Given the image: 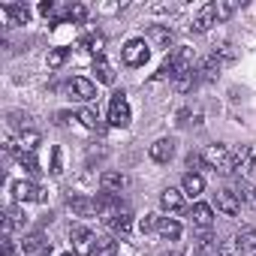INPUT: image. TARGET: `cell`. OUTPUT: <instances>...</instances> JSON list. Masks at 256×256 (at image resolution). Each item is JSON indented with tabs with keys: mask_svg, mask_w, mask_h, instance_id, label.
Returning a JSON list of instances; mask_svg holds the SVG:
<instances>
[{
	"mask_svg": "<svg viewBox=\"0 0 256 256\" xmlns=\"http://www.w3.org/2000/svg\"><path fill=\"white\" fill-rule=\"evenodd\" d=\"M235 244H238V250L247 256V253H256V229L253 226H244V229H238V235H235Z\"/></svg>",
	"mask_w": 256,
	"mask_h": 256,
	"instance_id": "ffe728a7",
	"label": "cell"
},
{
	"mask_svg": "<svg viewBox=\"0 0 256 256\" xmlns=\"http://www.w3.org/2000/svg\"><path fill=\"white\" fill-rule=\"evenodd\" d=\"M46 244H48V241H46V235H42V232H30V235H24L22 250H24V253H40Z\"/></svg>",
	"mask_w": 256,
	"mask_h": 256,
	"instance_id": "d4e9b609",
	"label": "cell"
},
{
	"mask_svg": "<svg viewBox=\"0 0 256 256\" xmlns=\"http://www.w3.org/2000/svg\"><path fill=\"white\" fill-rule=\"evenodd\" d=\"M48 172H52V175H60V148H58V145L52 148V169H48Z\"/></svg>",
	"mask_w": 256,
	"mask_h": 256,
	"instance_id": "d590c367",
	"label": "cell"
},
{
	"mask_svg": "<svg viewBox=\"0 0 256 256\" xmlns=\"http://www.w3.org/2000/svg\"><path fill=\"white\" fill-rule=\"evenodd\" d=\"M94 256H118V241L112 235H100L96 247H94Z\"/></svg>",
	"mask_w": 256,
	"mask_h": 256,
	"instance_id": "603a6c76",
	"label": "cell"
},
{
	"mask_svg": "<svg viewBox=\"0 0 256 256\" xmlns=\"http://www.w3.org/2000/svg\"><path fill=\"white\" fill-rule=\"evenodd\" d=\"M94 76H96L100 84H114V70H112V64L106 58H96L94 60Z\"/></svg>",
	"mask_w": 256,
	"mask_h": 256,
	"instance_id": "7402d4cb",
	"label": "cell"
},
{
	"mask_svg": "<svg viewBox=\"0 0 256 256\" xmlns=\"http://www.w3.org/2000/svg\"><path fill=\"white\" fill-rule=\"evenodd\" d=\"M70 58V48H52L48 52V58H46V64L52 66V70H58V66H64V60Z\"/></svg>",
	"mask_w": 256,
	"mask_h": 256,
	"instance_id": "f1b7e54d",
	"label": "cell"
},
{
	"mask_svg": "<svg viewBox=\"0 0 256 256\" xmlns=\"http://www.w3.org/2000/svg\"><path fill=\"white\" fill-rule=\"evenodd\" d=\"M157 235H160L163 241H178V238H181V223H178L175 217H160V220H157Z\"/></svg>",
	"mask_w": 256,
	"mask_h": 256,
	"instance_id": "d6986e66",
	"label": "cell"
},
{
	"mask_svg": "<svg viewBox=\"0 0 256 256\" xmlns=\"http://www.w3.org/2000/svg\"><path fill=\"white\" fill-rule=\"evenodd\" d=\"M253 256H256V253H253Z\"/></svg>",
	"mask_w": 256,
	"mask_h": 256,
	"instance_id": "60d3db41",
	"label": "cell"
},
{
	"mask_svg": "<svg viewBox=\"0 0 256 256\" xmlns=\"http://www.w3.org/2000/svg\"><path fill=\"white\" fill-rule=\"evenodd\" d=\"M120 58L126 66H145L148 58H151V46L145 40H130L124 48H120Z\"/></svg>",
	"mask_w": 256,
	"mask_h": 256,
	"instance_id": "7a4b0ae2",
	"label": "cell"
},
{
	"mask_svg": "<svg viewBox=\"0 0 256 256\" xmlns=\"http://www.w3.org/2000/svg\"><path fill=\"white\" fill-rule=\"evenodd\" d=\"M108 229H112V235L126 238V235H130V229H133V211H130V208H120V211L114 214V220L108 223Z\"/></svg>",
	"mask_w": 256,
	"mask_h": 256,
	"instance_id": "2e32d148",
	"label": "cell"
},
{
	"mask_svg": "<svg viewBox=\"0 0 256 256\" xmlns=\"http://www.w3.org/2000/svg\"><path fill=\"white\" fill-rule=\"evenodd\" d=\"M66 208H70L76 217H94V214H96V199L76 193V196H70V199H66Z\"/></svg>",
	"mask_w": 256,
	"mask_h": 256,
	"instance_id": "4fadbf2b",
	"label": "cell"
},
{
	"mask_svg": "<svg viewBox=\"0 0 256 256\" xmlns=\"http://www.w3.org/2000/svg\"><path fill=\"white\" fill-rule=\"evenodd\" d=\"M84 16H88V6H84V4L66 6V18H70V22H84Z\"/></svg>",
	"mask_w": 256,
	"mask_h": 256,
	"instance_id": "4dcf8cb0",
	"label": "cell"
},
{
	"mask_svg": "<svg viewBox=\"0 0 256 256\" xmlns=\"http://www.w3.org/2000/svg\"><path fill=\"white\" fill-rule=\"evenodd\" d=\"M181 190H184V196L199 199V196H202V190H205V178H202L199 172H187V175L181 178Z\"/></svg>",
	"mask_w": 256,
	"mask_h": 256,
	"instance_id": "ac0fdd59",
	"label": "cell"
},
{
	"mask_svg": "<svg viewBox=\"0 0 256 256\" xmlns=\"http://www.w3.org/2000/svg\"><path fill=\"white\" fill-rule=\"evenodd\" d=\"M4 256H16V241H12V235H4Z\"/></svg>",
	"mask_w": 256,
	"mask_h": 256,
	"instance_id": "8d00e7d4",
	"label": "cell"
},
{
	"mask_svg": "<svg viewBox=\"0 0 256 256\" xmlns=\"http://www.w3.org/2000/svg\"><path fill=\"white\" fill-rule=\"evenodd\" d=\"M124 205H120V196L118 193H96V217L108 226L112 220H114V214L120 211Z\"/></svg>",
	"mask_w": 256,
	"mask_h": 256,
	"instance_id": "5b68a950",
	"label": "cell"
},
{
	"mask_svg": "<svg viewBox=\"0 0 256 256\" xmlns=\"http://www.w3.org/2000/svg\"><path fill=\"white\" fill-rule=\"evenodd\" d=\"M76 118L88 126V130H100V118H96V112H94V108H82Z\"/></svg>",
	"mask_w": 256,
	"mask_h": 256,
	"instance_id": "f546056e",
	"label": "cell"
},
{
	"mask_svg": "<svg viewBox=\"0 0 256 256\" xmlns=\"http://www.w3.org/2000/svg\"><path fill=\"white\" fill-rule=\"evenodd\" d=\"M102 46H106V40H102L100 34H90V36L82 40V48H88V52L96 54V58H102Z\"/></svg>",
	"mask_w": 256,
	"mask_h": 256,
	"instance_id": "484cf974",
	"label": "cell"
},
{
	"mask_svg": "<svg viewBox=\"0 0 256 256\" xmlns=\"http://www.w3.org/2000/svg\"><path fill=\"white\" fill-rule=\"evenodd\" d=\"M160 208L166 214H181L184 211V190H175V187H166L160 193Z\"/></svg>",
	"mask_w": 256,
	"mask_h": 256,
	"instance_id": "7c38bea8",
	"label": "cell"
},
{
	"mask_svg": "<svg viewBox=\"0 0 256 256\" xmlns=\"http://www.w3.org/2000/svg\"><path fill=\"white\" fill-rule=\"evenodd\" d=\"M217 256H244V253L238 250V244H235V241H223V244L217 247Z\"/></svg>",
	"mask_w": 256,
	"mask_h": 256,
	"instance_id": "836d02e7",
	"label": "cell"
},
{
	"mask_svg": "<svg viewBox=\"0 0 256 256\" xmlns=\"http://www.w3.org/2000/svg\"><path fill=\"white\" fill-rule=\"evenodd\" d=\"M235 10H238V4H235V0H217V4H214L217 22H220V18H229V16H232Z\"/></svg>",
	"mask_w": 256,
	"mask_h": 256,
	"instance_id": "83f0119b",
	"label": "cell"
},
{
	"mask_svg": "<svg viewBox=\"0 0 256 256\" xmlns=\"http://www.w3.org/2000/svg\"><path fill=\"white\" fill-rule=\"evenodd\" d=\"M66 94H70L72 100H78V102H90V100L96 96V88H94V82H88V78L76 76V78H70V82H66Z\"/></svg>",
	"mask_w": 256,
	"mask_h": 256,
	"instance_id": "8992f818",
	"label": "cell"
},
{
	"mask_svg": "<svg viewBox=\"0 0 256 256\" xmlns=\"http://www.w3.org/2000/svg\"><path fill=\"white\" fill-rule=\"evenodd\" d=\"M157 220H160V217H154V214H145V217L139 220V229H142V232H154V229H157Z\"/></svg>",
	"mask_w": 256,
	"mask_h": 256,
	"instance_id": "e575fe53",
	"label": "cell"
},
{
	"mask_svg": "<svg viewBox=\"0 0 256 256\" xmlns=\"http://www.w3.org/2000/svg\"><path fill=\"white\" fill-rule=\"evenodd\" d=\"M211 247H214V235H211V229L199 232V235H196V250H211Z\"/></svg>",
	"mask_w": 256,
	"mask_h": 256,
	"instance_id": "d6a6232c",
	"label": "cell"
},
{
	"mask_svg": "<svg viewBox=\"0 0 256 256\" xmlns=\"http://www.w3.org/2000/svg\"><path fill=\"white\" fill-rule=\"evenodd\" d=\"M4 12L10 16V24H28L30 22V10L24 4H4Z\"/></svg>",
	"mask_w": 256,
	"mask_h": 256,
	"instance_id": "44dd1931",
	"label": "cell"
},
{
	"mask_svg": "<svg viewBox=\"0 0 256 256\" xmlns=\"http://www.w3.org/2000/svg\"><path fill=\"white\" fill-rule=\"evenodd\" d=\"M12 193H16V199H22V202H46V190H42L40 184H34V181H18V184L12 187Z\"/></svg>",
	"mask_w": 256,
	"mask_h": 256,
	"instance_id": "8fae6325",
	"label": "cell"
},
{
	"mask_svg": "<svg viewBox=\"0 0 256 256\" xmlns=\"http://www.w3.org/2000/svg\"><path fill=\"white\" fill-rule=\"evenodd\" d=\"M126 175L120 172V169H106L102 175H100V187H102V193H120V190H126Z\"/></svg>",
	"mask_w": 256,
	"mask_h": 256,
	"instance_id": "9c48e42d",
	"label": "cell"
},
{
	"mask_svg": "<svg viewBox=\"0 0 256 256\" xmlns=\"http://www.w3.org/2000/svg\"><path fill=\"white\" fill-rule=\"evenodd\" d=\"M232 193L238 196V202H241V205H250V208H256V187H253L250 181H244V178H235V181H232Z\"/></svg>",
	"mask_w": 256,
	"mask_h": 256,
	"instance_id": "e0dca14e",
	"label": "cell"
},
{
	"mask_svg": "<svg viewBox=\"0 0 256 256\" xmlns=\"http://www.w3.org/2000/svg\"><path fill=\"white\" fill-rule=\"evenodd\" d=\"M202 163H205V160H202V154H190V157H187V166H190L193 172H196V166H202Z\"/></svg>",
	"mask_w": 256,
	"mask_h": 256,
	"instance_id": "74e56055",
	"label": "cell"
},
{
	"mask_svg": "<svg viewBox=\"0 0 256 256\" xmlns=\"http://www.w3.org/2000/svg\"><path fill=\"white\" fill-rule=\"evenodd\" d=\"M70 241H72V250H76L78 256H94L96 235H94L88 226H70Z\"/></svg>",
	"mask_w": 256,
	"mask_h": 256,
	"instance_id": "277c9868",
	"label": "cell"
},
{
	"mask_svg": "<svg viewBox=\"0 0 256 256\" xmlns=\"http://www.w3.org/2000/svg\"><path fill=\"white\" fill-rule=\"evenodd\" d=\"M211 24H217V12H214V4L202 6V10L193 16V22L187 24V30H190V34H208V30H211Z\"/></svg>",
	"mask_w": 256,
	"mask_h": 256,
	"instance_id": "52a82bcc",
	"label": "cell"
},
{
	"mask_svg": "<svg viewBox=\"0 0 256 256\" xmlns=\"http://www.w3.org/2000/svg\"><path fill=\"white\" fill-rule=\"evenodd\" d=\"M175 139L172 136H163V139H157L151 148H148V157L154 160V163H169L172 157H175Z\"/></svg>",
	"mask_w": 256,
	"mask_h": 256,
	"instance_id": "ba28073f",
	"label": "cell"
},
{
	"mask_svg": "<svg viewBox=\"0 0 256 256\" xmlns=\"http://www.w3.org/2000/svg\"><path fill=\"white\" fill-rule=\"evenodd\" d=\"M28 120H30L28 114H22V112H10V126H12V130H22V133H24V130H28Z\"/></svg>",
	"mask_w": 256,
	"mask_h": 256,
	"instance_id": "1f68e13d",
	"label": "cell"
},
{
	"mask_svg": "<svg viewBox=\"0 0 256 256\" xmlns=\"http://www.w3.org/2000/svg\"><path fill=\"white\" fill-rule=\"evenodd\" d=\"M148 42H151L154 48L169 52V48L175 46V36H172V30H169L166 24H151V28H148Z\"/></svg>",
	"mask_w": 256,
	"mask_h": 256,
	"instance_id": "30bf717a",
	"label": "cell"
},
{
	"mask_svg": "<svg viewBox=\"0 0 256 256\" xmlns=\"http://www.w3.org/2000/svg\"><path fill=\"white\" fill-rule=\"evenodd\" d=\"M190 223H193V229H199V232L211 229V223H214V211H211V205L196 202V205L190 208Z\"/></svg>",
	"mask_w": 256,
	"mask_h": 256,
	"instance_id": "5bb4252c",
	"label": "cell"
},
{
	"mask_svg": "<svg viewBox=\"0 0 256 256\" xmlns=\"http://www.w3.org/2000/svg\"><path fill=\"white\" fill-rule=\"evenodd\" d=\"M64 256H72V253H64Z\"/></svg>",
	"mask_w": 256,
	"mask_h": 256,
	"instance_id": "ab89813d",
	"label": "cell"
},
{
	"mask_svg": "<svg viewBox=\"0 0 256 256\" xmlns=\"http://www.w3.org/2000/svg\"><path fill=\"white\" fill-rule=\"evenodd\" d=\"M166 60L172 64V82L196 70V54H193V48H187V46H178V48H172V54H169Z\"/></svg>",
	"mask_w": 256,
	"mask_h": 256,
	"instance_id": "6da1fadb",
	"label": "cell"
},
{
	"mask_svg": "<svg viewBox=\"0 0 256 256\" xmlns=\"http://www.w3.org/2000/svg\"><path fill=\"white\" fill-rule=\"evenodd\" d=\"M214 199H217V208H220L226 217H238V214H241V202H238V196H235L232 190H217Z\"/></svg>",
	"mask_w": 256,
	"mask_h": 256,
	"instance_id": "9a60e30c",
	"label": "cell"
},
{
	"mask_svg": "<svg viewBox=\"0 0 256 256\" xmlns=\"http://www.w3.org/2000/svg\"><path fill=\"white\" fill-rule=\"evenodd\" d=\"M108 124L112 126H130V106H126V94L114 90L108 102Z\"/></svg>",
	"mask_w": 256,
	"mask_h": 256,
	"instance_id": "3957f363",
	"label": "cell"
},
{
	"mask_svg": "<svg viewBox=\"0 0 256 256\" xmlns=\"http://www.w3.org/2000/svg\"><path fill=\"white\" fill-rule=\"evenodd\" d=\"M40 133L36 130H24V133H18V151H34L36 154V148H40Z\"/></svg>",
	"mask_w": 256,
	"mask_h": 256,
	"instance_id": "cb8c5ba5",
	"label": "cell"
},
{
	"mask_svg": "<svg viewBox=\"0 0 256 256\" xmlns=\"http://www.w3.org/2000/svg\"><path fill=\"white\" fill-rule=\"evenodd\" d=\"M253 166H256V157H253Z\"/></svg>",
	"mask_w": 256,
	"mask_h": 256,
	"instance_id": "f35d334b",
	"label": "cell"
},
{
	"mask_svg": "<svg viewBox=\"0 0 256 256\" xmlns=\"http://www.w3.org/2000/svg\"><path fill=\"white\" fill-rule=\"evenodd\" d=\"M18 163H22V169L30 172V175L40 172V163H36V154H34V151H18Z\"/></svg>",
	"mask_w": 256,
	"mask_h": 256,
	"instance_id": "4316f807",
	"label": "cell"
}]
</instances>
